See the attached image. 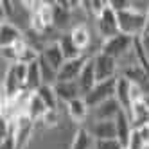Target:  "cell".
Listing matches in <instances>:
<instances>
[{
  "label": "cell",
  "instance_id": "1",
  "mask_svg": "<svg viewBox=\"0 0 149 149\" xmlns=\"http://www.w3.org/2000/svg\"><path fill=\"white\" fill-rule=\"evenodd\" d=\"M119 18V29L122 34H127L131 38H140L146 34L147 25H149V16L135 11V9H126V11H119L117 13Z\"/></svg>",
  "mask_w": 149,
  "mask_h": 149
},
{
  "label": "cell",
  "instance_id": "2",
  "mask_svg": "<svg viewBox=\"0 0 149 149\" xmlns=\"http://www.w3.org/2000/svg\"><path fill=\"white\" fill-rule=\"evenodd\" d=\"M93 24H95V34H97L102 41L106 40H110L113 36H117L120 33V29H119V18H117V11L110 6V0H108V7L104 9V11L93 20Z\"/></svg>",
  "mask_w": 149,
  "mask_h": 149
},
{
  "label": "cell",
  "instance_id": "3",
  "mask_svg": "<svg viewBox=\"0 0 149 149\" xmlns=\"http://www.w3.org/2000/svg\"><path fill=\"white\" fill-rule=\"evenodd\" d=\"M133 49H135V38L119 33L117 36H113V38H110V40L102 41L101 52L119 61V59H122V58L127 54V52H131Z\"/></svg>",
  "mask_w": 149,
  "mask_h": 149
},
{
  "label": "cell",
  "instance_id": "4",
  "mask_svg": "<svg viewBox=\"0 0 149 149\" xmlns=\"http://www.w3.org/2000/svg\"><path fill=\"white\" fill-rule=\"evenodd\" d=\"M93 59V67H95V74H97V83L101 81H110L119 77L120 74V67H119V61L102 54V52H97L95 56H92Z\"/></svg>",
  "mask_w": 149,
  "mask_h": 149
},
{
  "label": "cell",
  "instance_id": "5",
  "mask_svg": "<svg viewBox=\"0 0 149 149\" xmlns=\"http://www.w3.org/2000/svg\"><path fill=\"white\" fill-rule=\"evenodd\" d=\"M115 83H117V77L110 79V81H101L84 95V101L90 106V110H93L95 106H99V104L115 97Z\"/></svg>",
  "mask_w": 149,
  "mask_h": 149
},
{
  "label": "cell",
  "instance_id": "6",
  "mask_svg": "<svg viewBox=\"0 0 149 149\" xmlns=\"http://www.w3.org/2000/svg\"><path fill=\"white\" fill-rule=\"evenodd\" d=\"M92 56H81L77 59H68L63 63V67L59 68L58 72V83H72V81H77L79 76H81V72L84 68V65L88 63Z\"/></svg>",
  "mask_w": 149,
  "mask_h": 149
},
{
  "label": "cell",
  "instance_id": "7",
  "mask_svg": "<svg viewBox=\"0 0 149 149\" xmlns=\"http://www.w3.org/2000/svg\"><path fill=\"white\" fill-rule=\"evenodd\" d=\"M65 111H67V117L70 119V122L76 126H84L90 120V106L86 104L84 97H77V99L70 101L68 104H65Z\"/></svg>",
  "mask_w": 149,
  "mask_h": 149
},
{
  "label": "cell",
  "instance_id": "8",
  "mask_svg": "<svg viewBox=\"0 0 149 149\" xmlns=\"http://www.w3.org/2000/svg\"><path fill=\"white\" fill-rule=\"evenodd\" d=\"M120 111H124L122 106L113 97V99L106 101V102H102L99 106H95L93 110H90V122H95V120H115Z\"/></svg>",
  "mask_w": 149,
  "mask_h": 149
},
{
  "label": "cell",
  "instance_id": "9",
  "mask_svg": "<svg viewBox=\"0 0 149 149\" xmlns=\"http://www.w3.org/2000/svg\"><path fill=\"white\" fill-rule=\"evenodd\" d=\"M43 61H47L49 65L58 70L63 67V63H65V56H63V52H61V47L58 43V40H52V41H47V43L43 45V49H41V56H40Z\"/></svg>",
  "mask_w": 149,
  "mask_h": 149
},
{
  "label": "cell",
  "instance_id": "10",
  "mask_svg": "<svg viewBox=\"0 0 149 149\" xmlns=\"http://www.w3.org/2000/svg\"><path fill=\"white\" fill-rule=\"evenodd\" d=\"M70 34H72L74 43L77 45V49H81L84 54H88L90 47L93 45V34H95V31H90L86 24H76V25L72 27Z\"/></svg>",
  "mask_w": 149,
  "mask_h": 149
},
{
  "label": "cell",
  "instance_id": "11",
  "mask_svg": "<svg viewBox=\"0 0 149 149\" xmlns=\"http://www.w3.org/2000/svg\"><path fill=\"white\" fill-rule=\"evenodd\" d=\"M22 40H25V33L20 29V25L13 22L0 24V43H2V47H13Z\"/></svg>",
  "mask_w": 149,
  "mask_h": 149
},
{
  "label": "cell",
  "instance_id": "12",
  "mask_svg": "<svg viewBox=\"0 0 149 149\" xmlns=\"http://www.w3.org/2000/svg\"><path fill=\"white\" fill-rule=\"evenodd\" d=\"M131 86H133V83L130 79H126L124 76L117 77V83H115V99L119 101V104L122 106V110L126 113H130L131 111V106H133V101H131Z\"/></svg>",
  "mask_w": 149,
  "mask_h": 149
},
{
  "label": "cell",
  "instance_id": "13",
  "mask_svg": "<svg viewBox=\"0 0 149 149\" xmlns=\"http://www.w3.org/2000/svg\"><path fill=\"white\" fill-rule=\"evenodd\" d=\"M88 131L95 140H106V138H117V130H115V120H95L90 122Z\"/></svg>",
  "mask_w": 149,
  "mask_h": 149
},
{
  "label": "cell",
  "instance_id": "14",
  "mask_svg": "<svg viewBox=\"0 0 149 149\" xmlns=\"http://www.w3.org/2000/svg\"><path fill=\"white\" fill-rule=\"evenodd\" d=\"M54 88H56V93H58V99H59V102L63 106L68 104L74 99H77V97H83L77 81H72V83H56Z\"/></svg>",
  "mask_w": 149,
  "mask_h": 149
},
{
  "label": "cell",
  "instance_id": "15",
  "mask_svg": "<svg viewBox=\"0 0 149 149\" xmlns=\"http://www.w3.org/2000/svg\"><path fill=\"white\" fill-rule=\"evenodd\" d=\"M77 84L81 88V95H83V97L95 86V84H97V74H95V67H93V59L92 58L88 59L86 65H84L81 76L77 79Z\"/></svg>",
  "mask_w": 149,
  "mask_h": 149
},
{
  "label": "cell",
  "instance_id": "16",
  "mask_svg": "<svg viewBox=\"0 0 149 149\" xmlns=\"http://www.w3.org/2000/svg\"><path fill=\"white\" fill-rule=\"evenodd\" d=\"M47 113H49V108L43 104V101H41L36 93H31L29 102H27V108H25V115L29 117L31 120H34L36 124H40L41 120L45 119Z\"/></svg>",
  "mask_w": 149,
  "mask_h": 149
},
{
  "label": "cell",
  "instance_id": "17",
  "mask_svg": "<svg viewBox=\"0 0 149 149\" xmlns=\"http://www.w3.org/2000/svg\"><path fill=\"white\" fill-rule=\"evenodd\" d=\"M68 149H95V138L92 136L86 126H79L76 130Z\"/></svg>",
  "mask_w": 149,
  "mask_h": 149
},
{
  "label": "cell",
  "instance_id": "18",
  "mask_svg": "<svg viewBox=\"0 0 149 149\" xmlns=\"http://www.w3.org/2000/svg\"><path fill=\"white\" fill-rule=\"evenodd\" d=\"M58 43L61 47V52H63V56H65V59H77L81 56H86L81 49H77V45L74 43V40H72V34L70 33H61L58 36Z\"/></svg>",
  "mask_w": 149,
  "mask_h": 149
},
{
  "label": "cell",
  "instance_id": "19",
  "mask_svg": "<svg viewBox=\"0 0 149 149\" xmlns=\"http://www.w3.org/2000/svg\"><path fill=\"white\" fill-rule=\"evenodd\" d=\"M115 130H117V138L126 146L127 140H130V136H131V133H133V130H135L130 113H126V111L119 113V117L115 119Z\"/></svg>",
  "mask_w": 149,
  "mask_h": 149
},
{
  "label": "cell",
  "instance_id": "20",
  "mask_svg": "<svg viewBox=\"0 0 149 149\" xmlns=\"http://www.w3.org/2000/svg\"><path fill=\"white\" fill-rule=\"evenodd\" d=\"M38 97L43 101V104L47 106L49 110H59V99H58V93H56V88L54 84H43L38 92H34Z\"/></svg>",
  "mask_w": 149,
  "mask_h": 149
},
{
  "label": "cell",
  "instance_id": "21",
  "mask_svg": "<svg viewBox=\"0 0 149 149\" xmlns=\"http://www.w3.org/2000/svg\"><path fill=\"white\" fill-rule=\"evenodd\" d=\"M130 117H131V122H133V127H142L146 124H149V110L147 106L144 104V101L140 102H135L131 106V111H130Z\"/></svg>",
  "mask_w": 149,
  "mask_h": 149
},
{
  "label": "cell",
  "instance_id": "22",
  "mask_svg": "<svg viewBox=\"0 0 149 149\" xmlns=\"http://www.w3.org/2000/svg\"><path fill=\"white\" fill-rule=\"evenodd\" d=\"M40 68H41V76H43V84H56L58 83V70H54L41 58H40Z\"/></svg>",
  "mask_w": 149,
  "mask_h": 149
},
{
  "label": "cell",
  "instance_id": "23",
  "mask_svg": "<svg viewBox=\"0 0 149 149\" xmlns=\"http://www.w3.org/2000/svg\"><path fill=\"white\" fill-rule=\"evenodd\" d=\"M126 149H149V147L146 146V142L142 140L140 131H138L136 127L133 130V133H131V136H130V140H127Z\"/></svg>",
  "mask_w": 149,
  "mask_h": 149
},
{
  "label": "cell",
  "instance_id": "24",
  "mask_svg": "<svg viewBox=\"0 0 149 149\" xmlns=\"http://www.w3.org/2000/svg\"><path fill=\"white\" fill-rule=\"evenodd\" d=\"M95 149H126V146L119 138H106V140H95Z\"/></svg>",
  "mask_w": 149,
  "mask_h": 149
},
{
  "label": "cell",
  "instance_id": "25",
  "mask_svg": "<svg viewBox=\"0 0 149 149\" xmlns=\"http://www.w3.org/2000/svg\"><path fill=\"white\" fill-rule=\"evenodd\" d=\"M138 43H140V49H142L144 56H146V59L149 63V34L146 33L144 36H140V38H138Z\"/></svg>",
  "mask_w": 149,
  "mask_h": 149
},
{
  "label": "cell",
  "instance_id": "26",
  "mask_svg": "<svg viewBox=\"0 0 149 149\" xmlns=\"http://www.w3.org/2000/svg\"><path fill=\"white\" fill-rule=\"evenodd\" d=\"M138 131H140V136H142V140L146 142V146L149 147V124L142 126V127H138Z\"/></svg>",
  "mask_w": 149,
  "mask_h": 149
},
{
  "label": "cell",
  "instance_id": "27",
  "mask_svg": "<svg viewBox=\"0 0 149 149\" xmlns=\"http://www.w3.org/2000/svg\"><path fill=\"white\" fill-rule=\"evenodd\" d=\"M0 149H16L15 140L13 138H6V140H2L0 142Z\"/></svg>",
  "mask_w": 149,
  "mask_h": 149
}]
</instances>
